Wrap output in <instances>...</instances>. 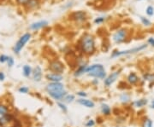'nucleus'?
<instances>
[{
	"instance_id": "obj_1",
	"label": "nucleus",
	"mask_w": 154,
	"mask_h": 127,
	"mask_svg": "<svg viewBox=\"0 0 154 127\" xmlns=\"http://www.w3.org/2000/svg\"><path fill=\"white\" fill-rule=\"evenodd\" d=\"M80 47L82 52L86 55H92L95 51V39L94 37L89 33H85L80 41Z\"/></svg>"
},
{
	"instance_id": "obj_2",
	"label": "nucleus",
	"mask_w": 154,
	"mask_h": 127,
	"mask_svg": "<svg viewBox=\"0 0 154 127\" xmlns=\"http://www.w3.org/2000/svg\"><path fill=\"white\" fill-rule=\"evenodd\" d=\"M86 73L88 76L97 78H104L106 76L105 69L104 66L101 64H93L91 66H88L86 69Z\"/></svg>"
},
{
	"instance_id": "obj_3",
	"label": "nucleus",
	"mask_w": 154,
	"mask_h": 127,
	"mask_svg": "<svg viewBox=\"0 0 154 127\" xmlns=\"http://www.w3.org/2000/svg\"><path fill=\"white\" fill-rule=\"evenodd\" d=\"M147 45H142L140 46H137L135 48L133 49H129V50H126V51H115L114 52H112L111 54V57L112 58H116L118 57H122V56H128V55H131V54H135L138 52H141L142 51H144L145 49H147Z\"/></svg>"
},
{
	"instance_id": "obj_4",
	"label": "nucleus",
	"mask_w": 154,
	"mask_h": 127,
	"mask_svg": "<svg viewBox=\"0 0 154 127\" xmlns=\"http://www.w3.org/2000/svg\"><path fill=\"white\" fill-rule=\"evenodd\" d=\"M31 37H32L31 33H24V34L18 39V41L15 43V46H14V48H13V51H14L15 54H19V53L21 52V51L22 50V48L25 46V45L30 40Z\"/></svg>"
},
{
	"instance_id": "obj_5",
	"label": "nucleus",
	"mask_w": 154,
	"mask_h": 127,
	"mask_svg": "<svg viewBox=\"0 0 154 127\" xmlns=\"http://www.w3.org/2000/svg\"><path fill=\"white\" fill-rule=\"evenodd\" d=\"M128 36V32L126 28L118 29L112 36V39L116 44H120L124 42Z\"/></svg>"
},
{
	"instance_id": "obj_6",
	"label": "nucleus",
	"mask_w": 154,
	"mask_h": 127,
	"mask_svg": "<svg viewBox=\"0 0 154 127\" xmlns=\"http://www.w3.org/2000/svg\"><path fill=\"white\" fill-rule=\"evenodd\" d=\"M49 69L54 73L61 74L64 71V65L58 60H54L49 64Z\"/></svg>"
},
{
	"instance_id": "obj_7",
	"label": "nucleus",
	"mask_w": 154,
	"mask_h": 127,
	"mask_svg": "<svg viewBox=\"0 0 154 127\" xmlns=\"http://www.w3.org/2000/svg\"><path fill=\"white\" fill-rule=\"evenodd\" d=\"M70 17L73 21L79 22V23H82L84 21H87V14L85 11L82 10H79V11H75L74 13H72L70 15Z\"/></svg>"
},
{
	"instance_id": "obj_8",
	"label": "nucleus",
	"mask_w": 154,
	"mask_h": 127,
	"mask_svg": "<svg viewBox=\"0 0 154 127\" xmlns=\"http://www.w3.org/2000/svg\"><path fill=\"white\" fill-rule=\"evenodd\" d=\"M64 90V86L62 83L60 82H51L47 84L46 86V90L47 92H56V91H60Z\"/></svg>"
},
{
	"instance_id": "obj_9",
	"label": "nucleus",
	"mask_w": 154,
	"mask_h": 127,
	"mask_svg": "<svg viewBox=\"0 0 154 127\" xmlns=\"http://www.w3.org/2000/svg\"><path fill=\"white\" fill-rule=\"evenodd\" d=\"M47 26H48V21L46 20H42V21H39L32 23L29 26V29L33 30V31H38L40 29H42V28L47 27Z\"/></svg>"
},
{
	"instance_id": "obj_10",
	"label": "nucleus",
	"mask_w": 154,
	"mask_h": 127,
	"mask_svg": "<svg viewBox=\"0 0 154 127\" xmlns=\"http://www.w3.org/2000/svg\"><path fill=\"white\" fill-rule=\"evenodd\" d=\"M119 74H120V71L113 72L111 74H110V75L104 79V84H105L106 86H110V85L117 79V78L119 77Z\"/></svg>"
},
{
	"instance_id": "obj_11",
	"label": "nucleus",
	"mask_w": 154,
	"mask_h": 127,
	"mask_svg": "<svg viewBox=\"0 0 154 127\" xmlns=\"http://www.w3.org/2000/svg\"><path fill=\"white\" fill-rule=\"evenodd\" d=\"M15 118L11 114H7L5 115L0 116V127L7 126V125L12 121H14Z\"/></svg>"
},
{
	"instance_id": "obj_12",
	"label": "nucleus",
	"mask_w": 154,
	"mask_h": 127,
	"mask_svg": "<svg viewBox=\"0 0 154 127\" xmlns=\"http://www.w3.org/2000/svg\"><path fill=\"white\" fill-rule=\"evenodd\" d=\"M33 78L35 82H40L42 78V70L40 68V66H37L36 67H34V69L33 70Z\"/></svg>"
},
{
	"instance_id": "obj_13",
	"label": "nucleus",
	"mask_w": 154,
	"mask_h": 127,
	"mask_svg": "<svg viewBox=\"0 0 154 127\" xmlns=\"http://www.w3.org/2000/svg\"><path fill=\"white\" fill-rule=\"evenodd\" d=\"M48 94L54 100H61V99H63V97L67 95V91L65 90H63L56 91V92H49Z\"/></svg>"
},
{
	"instance_id": "obj_14",
	"label": "nucleus",
	"mask_w": 154,
	"mask_h": 127,
	"mask_svg": "<svg viewBox=\"0 0 154 127\" xmlns=\"http://www.w3.org/2000/svg\"><path fill=\"white\" fill-rule=\"evenodd\" d=\"M139 80H140V78H139V77L137 76V74L135 72H130L128 74V76L127 77V81L131 85L136 84L139 82Z\"/></svg>"
},
{
	"instance_id": "obj_15",
	"label": "nucleus",
	"mask_w": 154,
	"mask_h": 127,
	"mask_svg": "<svg viewBox=\"0 0 154 127\" xmlns=\"http://www.w3.org/2000/svg\"><path fill=\"white\" fill-rule=\"evenodd\" d=\"M77 102L79 103V104H81V105H82V106H84V107H86V108H94V106H95V104H94V102H93V101H91V100H88V99H86V98H81V99H79V100H77Z\"/></svg>"
},
{
	"instance_id": "obj_16",
	"label": "nucleus",
	"mask_w": 154,
	"mask_h": 127,
	"mask_svg": "<svg viewBox=\"0 0 154 127\" xmlns=\"http://www.w3.org/2000/svg\"><path fill=\"white\" fill-rule=\"evenodd\" d=\"M63 78V76L59 73H48L46 75V79L51 82H60Z\"/></svg>"
},
{
	"instance_id": "obj_17",
	"label": "nucleus",
	"mask_w": 154,
	"mask_h": 127,
	"mask_svg": "<svg viewBox=\"0 0 154 127\" xmlns=\"http://www.w3.org/2000/svg\"><path fill=\"white\" fill-rule=\"evenodd\" d=\"M40 0H29L26 7L28 9H35L40 6Z\"/></svg>"
},
{
	"instance_id": "obj_18",
	"label": "nucleus",
	"mask_w": 154,
	"mask_h": 127,
	"mask_svg": "<svg viewBox=\"0 0 154 127\" xmlns=\"http://www.w3.org/2000/svg\"><path fill=\"white\" fill-rule=\"evenodd\" d=\"M32 72H33V70H32V67L29 65L23 66V67H22V74L25 77H29L32 74Z\"/></svg>"
},
{
	"instance_id": "obj_19",
	"label": "nucleus",
	"mask_w": 154,
	"mask_h": 127,
	"mask_svg": "<svg viewBox=\"0 0 154 127\" xmlns=\"http://www.w3.org/2000/svg\"><path fill=\"white\" fill-rule=\"evenodd\" d=\"M87 66L85 64V65H81V66H80L79 67H78V69L75 71V77H79V76H81V75H82L83 73H85L86 72V69H87Z\"/></svg>"
},
{
	"instance_id": "obj_20",
	"label": "nucleus",
	"mask_w": 154,
	"mask_h": 127,
	"mask_svg": "<svg viewBox=\"0 0 154 127\" xmlns=\"http://www.w3.org/2000/svg\"><path fill=\"white\" fill-rule=\"evenodd\" d=\"M147 102H148L147 99H140V100L135 101L134 102V107L140 108H143L144 106H146L147 104Z\"/></svg>"
},
{
	"instance_id": "obj_21",
	"label": "nucleus",
	"mask_w": 154,
	"mask_h": 127,
	"mask_svg": "<svg viewBox=\"0 0 154 127\" xmlns=\"http://www.w3.org/2000/svg\"><path fill=\"white\" fill-rule=\"evenodd\" d=\"M120 100H121V102H122V103L126 104V103H128V102H130V96H129L128 93H123V94L121 95Z\"/></svg>"
},
{
	"instance_id": "obj_22",
	"label": "nucleus",
	"mask_w": 154,
	"mask_h": 127,
	"mask_svg": "<svg viewBox=\"0 0 154 127\" xmlns=\"http://www.w3.org/2000/svg\"><path fill=\"white\" fill-rule=\"evenodd\" d=\"M143 79L150 82L151 84H154V73H146L143 75Z\"/></svg>"
},
{
	"instance_id": "obj_23",
	"label": "nucleus",
	"mask_w": 154,
	"mask_h": 127,
	"mask_svg": "<svg viewBox=\"0 0 154 127\" xmlns=\"http://www.w3.org/2000/svg\"><path fill=\"white\" fill-rule=\"evenodd\" d=\"M101 111H102L103 114H104V115H110V108L107 104L103 103L101 105Z\"/></svg>"
},
{
	"instance_id": "obj_24",
	"label": "nucleus",
	"mask_w": 154,
	"mask_h": 127,
	"mask_svg": "<svg viewBox=\"0 0 154 127\" xmlns=\"http://www.w3.org/2000/svg\"><path fill=\"white\" fill-rule=\"evenodd\" d=\"M7 114H9V108L4 104L0 103V116L5 115Z\"/></svg>"
},
{
	"instance_id": "obj_25",
	"label": "nucleus",
	"mask_w": 154,
	"mask_h": 127,
	"mask_svg": "<svg viewBox=\"0 0 154 127\" xmlns=\"http://www.w3.org/2000/svg\"><path fill=\"white\" fill-rule=\"evenodd\" d=\"M142 127H153V122L151 119L146 118L143 121Z\"/></svg>"
},
{
	"instance_id": "obj_26",
	"label": "nucleus",
	"mask_w": 154,
	"mask_h": 127,
	"mask_svg": "<svg viewBox=\"0 0 154 127\" xmlns=\"http://www.w3.org/2000/svg\"><path fill=\"white\" fill-rule=\"evenodd\" d=\"M140 19H141V23L144 25V26H146V27H149V26H151V21L147 19V18H146V17H144V16H140Z\"/></svg>"
},
{
	"instance_id": "obj_27",
	"label": "nucleus",
	"mask_w": 154,
	"mask_h": 127,
	"mask_svg": "<svg viewBox=\"0 0 154 127\" xmlns=\"http://www.w3.org/2000/svg\"><path fill=\"white\" fill-rule=\"evenodd\" d=\"M63 100H64L65 102L70 103V102H72L75 100V96H74V95H66V96L63 97Z\"/></svg>"
},
{
	"instance_id": "obj_28",
	"label": "nucleus",
	"mask_w": 154,
	"mask_h": 127,
	"mask_svg": "<svg viewBox=\"0 0 154 127\" xmlns=\"http://www.w3.org/2000/svg\"><path fill=\"white\" fill-rule=\"evenodd\" d=\"M146 13H147V15H149V16H153V15H154L153 6L149 5V6L147 8V9H146Z\"/></svg>"
},
{
	"instance_id": "obj_29",
	"label": "nucleus",
	"mask_w": 154,
	"mask_h": 127,
	"mask_svg": "<svg viewBox=\"0 0 154 127\" xmlns=\"http://www.w3.org/2000/svg\"><path fill=\"white\" fill-rule=\"evenodd\" d=\"M18 91H19V93H22V94H27V93H28L29 89L27 86H21L18 89Z\"/></svg>"
},
{
	"instance_id": "obj_30",
	"label": "nucleus",
	"mask_w": 154,
	"mask_h": 127,
	"mask_svg": "<svg viewBox=\"0 0 154 127\" xmlns=\"http://www.w3.org/2000/svg\"><path fill=\"white\" fill-rule=\"evenodd\" d=\"M104 21H105V18H104V17H103V16L97 17V18H95V20H94V23L99 25V24H101V23H103Z\"/></svg>"
},
{
	"instance_id": "obj_31",
	"label": "nucleus",
	"mask_w": 154,
	"mask_h": 127,
	"mask_svg": "<svg viewBox=\"0 0 154 127\" xmlns=\"http://www.w3.org/2000/svg\"><path fill=\"white\" fill-rule=\"evenodd\" d=\"M7 64H8V66H9V67H11V66H14V64H15V61H14L13 57H9L8 61H7Z\"/></svg>"
},
{
	"instance_id": "obj_32",
	"label": "nucleus",
	"mask_w": 154,
	"mask_h": 127,
	"mask_svg": "<svg viewBox=\"0 0 154 127\" xmlns=\"http://www.w3.org/2000/svg\"><path fill=\"white\" fill-rule=\"evenodd\" d=\"M8 58H9V57H7L6 55H1V56H0V63H7Z\"/></svg>"
},
{
	"instance_id": "obj_33",
	"label": "nucleus",
	"mask_w": 154,
	"mask_h": 127,
	"mask_svg": "<svg viewBox=\"0 0 154 127\" xmlns=\"http://www.w3.org/2000/svg\"><path fill=\"white\" fill-rule=\"evenodd\" d=\"M57 106H58L63 112H67V107H66L63 103H62V102H57Z\"/></svg>"
},
{
	"instance_id": "obj_34",
	"label": "nucleus",
	"mask_w": 154,
	"mask_h": 127,
	"mask_svg": "<svg viewBox=\"0 0 154 127\" xmlns=\"http://www.w3.org/2000/svg\"><path fill=\"white\" fill-rule=\"evenodd\" d=\"M15 1H16V3L19 5H24V6H26L29 0H15Z\"/></svg>"
},
{
	"instance_id": "obj_35",
	"label": "nucleus",
	"mask_w": 154,
	"mask_h": 127,
	"mask_svg": "<svg viewBox=\"0 0 154 127\" xmlns=\"http://www.w3.org/2000/svg\"><path fill=\"white\" fill-rule=\"evenodd\" d=\"M94 124H95V122L93 120H88V122L86 124V126L87 127H92L94 126Z\"/></svg>"
},
{
	"instance_id": "obj_36",
	"label": "nucleus",
	"mask_w": 154,
	"mask_h": 127,
	"mask_svg": "<svg viewBox=\"0 0 154 127\" xmlns=\"http://www.w3.org/2000/svg\"><path fill=\"white\" fill-rule=\"evenodd\" d=\"M147 43H148L151 46L154 47V38H149V39H147Z\"/></svg>"
},
{
	"instance_id": "obj_37",
	"label": "nucleus",
	"mask_w": 154,
	"mask_h": 127,
	"mask_svg": "<svg viewBox=\"0 0 154 127\" xmlns=\"http://www.w3.org/2000/svg\"><path fill=\"white\" fill-rule=\"evenodd\" d=\"M77 95L80 96H81V97H86V96H87V93H86V92H83V91H80V92H78Z\"/></svg>"
},
{
	"instance_id": "obj_38",
	"label": "nucleus",
	"mask_w": 154,
	"mask_h": 127,
	"mask_svg": "<svg viewBox=\"0 0 154 127\" xmlns=\"http://www.w3.org/2000/svg\"><path fill=\"white\" fill-rule=\"evenodd\" d=\"M5 79V74L3 72H0V81H3Z\"/></svg>"
},
{
	"instance_id": "obj_39",
	"label": "nucleus",
	"mask_w": 154,
	"mask_h": 127,
	"mask_svg": "<svg viewBox=\"0 0 154 127\" xmlns=\"http://www.w3.org/2000/svg\"><path fill=\"white\" fill-rule=\"evenodd\" d=\"M151 108H153V109H154V100L153 101V102H152V106H151Z\"/></svg>"
},
{
	"instance_id": "obj_40",
	"label": "nucleus",
	"mask_w": 154,
	"mask_h": 127,
	"mask_svg": "<svg viewBox=\"0 0 154 127\" xmlns=\"http://www.w3.org/2000/svg\"><path fill=\"white\" fill-rule=\"evenodd\" d=\"M4 127H14V126H4Z\"/></svg>"
},
{
	"instance_id": "obj_41",
	"label": "nucleus",
	"mask_w": 154,
	"mask_h": 127,
	"mask_svg": "<svg viewBox=\"0 0 154 127\" xmlns=\"http://www.w3.org/2000/svg\"><path fill=\"white\" fill-rule=\"evenodd\" d=\"M137 1H141V0H137Z\"/></svg>"
}]
</instances>
